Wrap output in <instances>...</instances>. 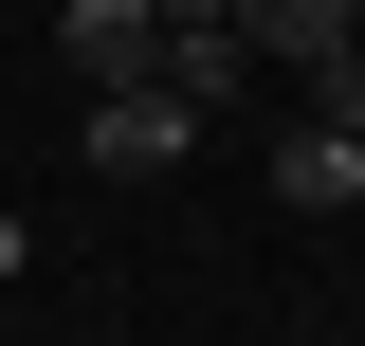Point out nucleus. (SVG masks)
Here are the masks:
<instances>
[{"label": "nucleus", "mask_w": 365, "mask_h": 346, "mask_svg": "<svg viewBox=\"0 0 365 346\" xmlns=\"http://www.w3.org/2000/svg\"><path fill=\"white\" fill-rule=\"evenodd\" d=\"M55 73L73 91H146L165 73V0H55Z\"/></svg>", "instance_id": "nucleus-1"}, {"label": "nucleus", "mask_w": 365, "mask_h": 346, "mask_svg": "<svg viewBox=\"0 0 365 346\" xmlns=\"http://www.w3.org/2000/svg\"><path fill=\"white\" fill-rule=\"evenodd\" d=\"M220 19H237V55H274V73H347V55H365V0H220Z\"/></svg>", "instance_id": "nucleus-2"}, {"label": "nucleus", "mask_w": 365, "mask_h": 346, "mask_svg": "<svg viewBox=\"0 0 365 346\" xmlns=\"http://www.w3.org/2000/svg\"><path fill=\"white\" fill-rule=\"evenodd\" d=\"M256 182H274L292 219H347V201H365V128H329V110H292V128L256 146Z\"/></svg>", "instance_id": "nucleus-3"}, {"label": "nucleus", "mask_w": 365, "mask_h": 346, "mask_svg": "<svg viewBox=\"0 0 365 346\" xmlns=\"http://www.w3.org/2000/svg\"><path fill=\"white\" fill-rule=\"evenodd\" d=\"M182 146H201V110H182V91H91V164H110V182H165Z\"/></svg>", "instance_id": "nucleus-4"}, {"label": "nucleus", "mask_w": 365, "mask_h": 346, "mask_svg": "<svg viewBox=\"0 0 365 346\" xmlns=\"http://www.w3.org/2000/svg\"><path fill=\"white\" fill-rule=\"evenodd\" d=\"M19 256H37V237H19V219H0V273H19Z\"/></svg>", "instance_id": "nucleus-5"}]
</instances>
